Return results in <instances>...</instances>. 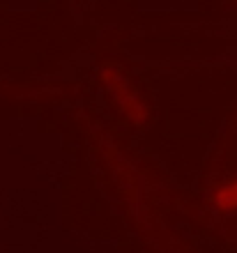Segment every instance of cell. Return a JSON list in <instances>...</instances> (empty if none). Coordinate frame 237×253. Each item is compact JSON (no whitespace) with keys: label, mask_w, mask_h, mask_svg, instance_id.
Masks as SVG:
<instances>
[{"label":"cell","mask_w":237,"mask_h":253,"mask_svg":"<svg viewBox=\"0 0 237 253\" xmlns=\"http://www.w3.org/2000/svg\"><path fill=\"white\" fill-rule=\"evenodd\" d=\"M217 205L226 207V210L237 207V182L235 184H228L226 189H221V191L217 193Z\"/></svg>","instance_id":"cell-1"}]
</instances>
